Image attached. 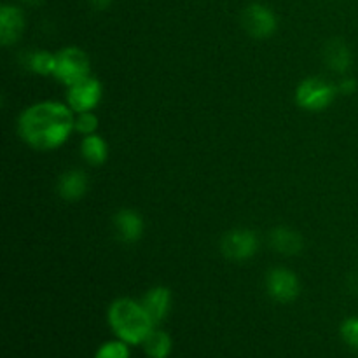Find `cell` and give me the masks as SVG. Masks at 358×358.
Instances as JSON below:
<instances>
[{"label":"cell","instance_id":"cell-1","mask_svg":"<svg viewBox=\"0 0 358 358\" xmlns=\"http://www.w3.org/2000/svg\"><path fill=\"white\" fill-rule=\"evenodd\" d=\"M76 117L69 105L58 101H38L28 107L17 121V131L23 142L37 150H52L66 142Z\"/></svg>","mask_w":358,"mask_h":358},{"label":"cell","instance_id":"cell-2","mask_svg":"<svg viewBox=\"0 0 358 358\" xmlns=\"http://www.w3.org/2000/svg\"><path fill=\"white\" fill-rule=\"evenodd\" d=\"M107 320L115 338L128 343L129 346L142 345L150 331L156 327L142 303H136L129 297H119L110 304Z\"/></svg>","mask_w":358,"mask_h":358},{"label":"cell","instance_id":"cell-3","mask_svg":"<svg viewBox=\"0 0 358 358\" xmlns=\"http://www.w3.org/2000/svg\"><path fill=\"white\" fill-rule=\"evenodd\" d=\"M91 73V63L86 52L76 45H69L63 48L62 51L56 52V69L55 77L62 80L66 86H73V84L80 83V80L87 79Z\"/></svg>","mask_w":358,"mask_h":358},{"label":"cell","instance_id":"cell-4","mask_svg":"<svg viewBox=\"0 0 358 358\" xmlns=\"http://www.w3.org/2000/svg\"><path fill=\"white\" fill-rule=\"evenodd\" d=\"M338 93V86L327 83L322 77H308L297 86L296 101L304 110L320 112L336 100Z\"/></svg>","mask_w":358,"mask_h":358},{"label":"cell","instance_id":"cell-5","mask_svg":"<svg viewBox=\"0 0 358 358\" xmlns=\"http://www.w3.org/2000/svg\"><path fill=\"white\" fill-rule=\"evenodd\" d=\"M259 248L257 234L250 229H233L220 240V252L229 261H247L254 257Z\"/></svg>","mask_w":358,"mask_h":358},{"label":"cell","instance_id":"cell-6","mask_svg":"<svg viewBox=\"0 0 358 358\" xmlns=\"http://www.w3.org/2000/svg\"><path fill=\"white\" fill-rule=\"evenodd\" d=\"M266 290L276 303L287 304L297 299L301 292V283L297 275L287 268H275L266 276Z\"/></svg>","mask_w":358,"mask_h":358},{"label":"cell","instance_id":"cell-7","mask_svg":"<svg viewBox=\"0 0 358 358\" xmlns=\"http://www.w3.org/2000/svg\"><path fill=\"white\" fill-rule=\"evenodd\" d=\"M241 23L248 35L255 38H268L276 31V16L262 3H250L241 14Z\"/></svg>","mask_w":358,"mask_h":358},{"label":"cell","instance_id":"cell-8","mask_svg":"<svg viewBox=\"0 0 358 358\" xmlns=\"http://www.w3.org/2000/svg\"><path fill=\"white\" fill-rule=\"evenodd\" d=\"M101 84L98 79L87 77V79L80 80V83L73 84L69 87L66 93V103L73 112L80 114V112H91L101 100Z\"/></svg>","mask_w":358,"mask_h":358},{"label":"cell","instance_id":"cell-9","mask_svg":"<svg viewBox=\"0 0 358 358\" xmlns=\"http://www.w3.org/2000/svg\"><path fill=\"white\" fill-rule=\"evenodd\" d=\"M112 224H114L115 238L122 243H136L143 234V220L135 210H119Z\"/></svg>","mask_w":358,"mask_h":358},{"label":"cell","instance_id":"cell-10","mask_svg":"<svg viewBox=\"0 0 358 358\" xmlns=\"http://www.w3.org/2000/svg\"><path fill=\"white\" fill-rule=\"evenodd\" d=\"M24 30V16L20 7L3 3L0 7V42L3 45H13L20 41Z\"/></svg>","mask_w":358,"mask_h":358},{"label":"cell","instance_id":"cell-11","mask_svg":"<svg viewBox=\"0 0 358 358\" xmlns=\"http://www.w3.org/2000/svg\"><path fill=\"white\" fill-rule=\"evenodd\" d=\"M142 306L145 308L147 315L154 325H159L166 320L171 310V292L166 287H154L143 296Z\"/></svg>","mask_w":358,"mask_h":358},{"label":"cell","instance_id":"cell-12","mask_svg":"<svg viewBox=\"0 0 358 358\" xmlns=\"http://www.w3.org/2000/svg\"><path fill=\"white\" fill-rule=\"evenodd\" d=\"M90 182H87V175L80 170H69L58 178V194L66 201H77L83 198L87 192Z\"/></svg>","mask_w":358,"mask_h":358},{"label":"cell","instance_id":"cell-13","mask_svg":"<svg viewBox=\"0 0 358 358\" xmlns=\"http://www.w3.org/2000/svg\"><path fill=\"white\" fill-rule=\"evenodd\" d=\"M269 243L273 250L283 255H296L303 250V236L290 227H276L269 234Z\"/></svg>","mask_w":358,"mask_h":358},{"label":"cell","instance_id":"cell-14","mask_svg":"<svg viewBox=\"0 0 358 358\" xmlns=\"http://www.w3.org/2000/svg\"><path fill=\"white\" fill-rule=\"evenodd\" d=\"M324 59L331 70L338 73L348 72L352 66V51L341 38H332L324 49Z\"/></svg>","mask_w":358,"mask_h":358},{"label":"cell","instance_id":"cell-15","mask_svg":"<svg viewBox=\"0 0 358 358\" xmlns=\"http://www.w3.org/2000/svg\"><path fill=\"white\" fill-rule=\"evenodd\" d=\"M143 352L149 358H168L173 348V341H171L170 334L161 329L154 327L150 334L147 336L145 341L142 343Z\"/></svg>","mask_w":358,"mask_h":358},{"label":"cell","instance_id":"cell-16","mask_svg":"<svg viewBox=\"0 0 358 358\" xmlns=\"http://www.w3.org/2000/svg\"><path fill=\"white\" fill-rule=\"evenodd\" d=\"M80 152L91 166H101L108 157V145L101 136L94 133V135L84 136L80 143Z\"/></svg>","mask_w":358,"mask_h":358},{"label":"cell","instance_id":"cell-17","mask_svg":"<svg viewBox=\"0 0 358 358\" xmlns=\"http://www.w3.org/2000/svg\"><path fill=\"white\" fill-rule=\"evenodd\" d=\"M24 66L38 76H55L56 69V55L49 51H30L27 52L23 59Z\"/></svg>","mask_w":358,"mask_h":358},{"label":"cell","instance_id":"cell-18","mask_svg":"<svg viewBox=\"0 0 358 358\" xmlns=\"http://www.w3.org/2000/svg\"><path fill=\"white\" fill-rule=\"evenodd\" d=\"M94 358H131V353H129V345L128 343L121 341V339L107 341L96 350Z\"/></svg>","mask_w":358,"mask_h":358},{"label":"cell","instance_id":"cell-19","mask_svg":"<svg viewBox=\"0 0 358 358\" xmlns=\"http://www.w3.org/2000/svg\"><path fill=\"white\" fill-rule=\"evenodd\" d=\"M339 334H341L345 345H348L353 350H358V317L346 318L341 327H339Z\"/></svg>","mask_w":358,"mask_h":358},{"label":"cell","instance_id":"cell-20","mask_svg":"<svg viewBox=\"0 0 358 358\" xmlns=\"http://www.w3.org/2000/svg\"><path fill=\"white\" fill-rule=\"evenodd\" d=\"M98 129V117L93 112H80L76 117V131L83 133V135H94Z\"/></svg>","mask_w":358,"mask_h":358},{"label":"cell","instance_id":"cell-21","mask_svg":"<svg viewBox=\"0 0 358 358\" xmlns=\"http://www.w3.org/2000/svg\"><path fill=\"white\" fill-rule=\"evenodd\" d=\"M338 91L341 94H353L357 91V80L355 79H343L341 83L338 84Z\"/></svg>","mask_w":358,"mask_h":358},{"label":"cell","instance_id":"cell-22","mask_svg":"<svg viewBox=\"0 0 358 358\" xmlns=\"http://www.w3.org/2000/svg\"><path fill=\"white\" fill-rule=\"evenodd\" d=\"M87 3H90V6L93 7V9L103 10V9H107L108 6H110L112 0H87Z\"/></svg>","mask_w":358,"mask_h":358},{"label":"cell","instance_id":"cell-23","mask_svg":"<svg viewBox=\"0 0 358 358\" xmlns=\"http://www.w3.org/2000/svg\"><path fill=\"white\" fill-rule=\"evenodd\" d=\"M21 2L28 3V6H41V3L44 2V0H21Z\"/></svg>","mask_w":358,"mask_h":358}]
</instances>
